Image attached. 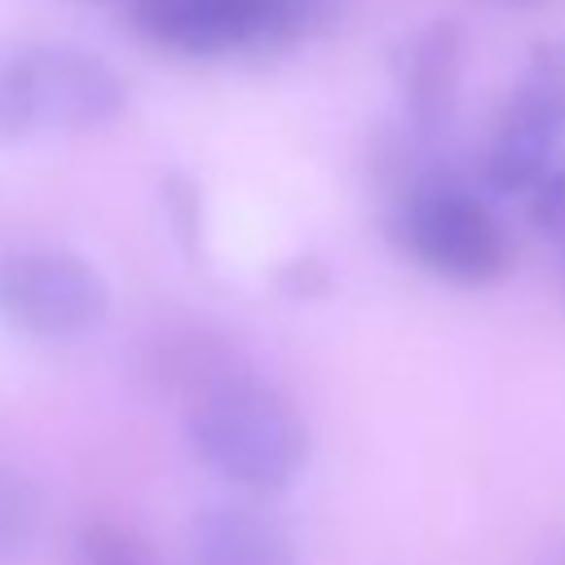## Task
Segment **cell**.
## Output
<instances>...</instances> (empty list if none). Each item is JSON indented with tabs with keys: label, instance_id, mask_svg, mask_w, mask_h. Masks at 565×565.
I'll return each mask as SVG.
<instances>
[{
	"label": "cell",
	"instance_id": "1",
	"mask_svg": "<svg viewBox=\"0 0 565 565\" xmlns=\"http://www.w3.org/2000/svg\"><path fill=\"white\" fill-rule=\"evenodd\" d=\"M185 441L207 472L252 499L282 494L309 463L305 419L252 371L190 402Z\"/></svg>",
	"mask_w": 565,
	"mask_h": 565
},
{
	"label": "cell",
	"instance_id": "2",
	"mask_svg": "<svg viewBox=\"0 0 565 565\" xmlns=\"http://www.w3.org/2000/svg\"><path fill=\"white\" fill-rule=\"evenodd\" d=\"M128 106L124 75L75 44H31L0 62V141L102 128Z\"/></svg>",
	"mask_w": 565,
	"mask_h": 565
},
{
	"label": "cell",
	"instance_id": "3",
	"mask_svg": "<svg viewBox=\"0 0 565 565\" xmlns=\"http://www.w3.org/2000/svg\"><path fill=\"white\" fill-rule=\"evenodd\" d=\"M388 234L428 274L463 287L494 282L508 269V238L490 203L477 190L433 172L393 194Z\"/></svg>",
	"mask_w": 565,
	"mask_h": 565
},
{
	"label": "cell",
	"instance_id": "4",
	"mask_svg": "<svg viewBox=\"0 0 565 565\" xmlns=\"http://www.w3.org/2000/svg\"><path fill=\"white\" fill-rule=\"evenodd\" d=\"M110 309V282L79 252H18L0 260V318L31 340L88 335Z\"/></svg>",
	"mask_w": 565,
	"mask_h": 565
},
{
	"label": "cell",
	"instance_id": "5",
	"mask_svg": "<svg viewBox=\"0 0 565 565\" xmlns=\"http://www.w3.org/2000/svg\"><path fill=\"white\" fill-rule=\"evenodd\" d=\"M132 26L185 57H221L230 49H278L269 0H141Z\"/></svg>",
	"mask_w": 565,
	"mask_h": 565
},
{
	"label": "cell",
	"instance_id": "6",
	"mask_svg": "<svg viewBox=\"0 0 565 565\" xmlns=\"http://www.w3.org/2000/svg\"><path fill=\"white\" fill-rule=\"evenodd\" d=\"M565 132V115L525 79L508 93L494 132L477 159V177L490 194H534L539 181L556 168V146Z\"/></svg>",
	"mask_w": 565,
	"mask_h": 565
},
{
	"label": "cell",
	"instance_id": "7",
	"mask_svg": "<svg viewBox=\"0 0 565 565\" xmlns=\"http://www.w3.org/2000/svg\"><path fill=\"white\" fill-rule=\"evenodd\" d=\"M463 71V26L455 18H433L411 31L393 53V84L402 93L406 124L419 137H437L450 124Z\"/></svg>",
	"mask_w": 565,
	"mask_h": 565
},
{
	"label": "cell",
	"instance_id": "8",
	"mask_svg": "<svg viewBox=\"0 0 565 565\" xmlns=\"http://www.w3.org/2000/svg\"><path fill=\"white\" fill-rule=\"evenodd\" d=\"M190 565H296L287 525L256 503H212L190 530Z\"/></svg>",
	"mask_w": 565,
	"mask_h": 565
},
{
	"label": "cell",
	"instance_id": "9",
	"mask_svg": "<svg viewBox=\"0 0 565 565\" xmlns=\"http://www.w3.org/2000/svg\"><path fill=\"white\" fill-rule=\"evenodd\" d=\"M150 366H154V375H159L168 388L185 393L190 402L203 397V393H212V388H221L225 380L247 375L238 349H234L225 335H216V331H194V327H185V331H177L172 340H163V344L154 349V362H150Z\"/></svg>",
	"mask_w": 565,
	"mask_h": 565
},
{
	"label": "cell",
	"instance_id": "10",
	"mask_svg": "<svg viewBox=\"0 0 565 565\" xmlns=\"http://www.w3.org/2000/svg\"><path fill=\"white\" fill-rule=\"evenodd\" d=\"M40 525V499L22 472L0 463V561H13L31 547Z\"/></svg>",
	"mask_w": 565,
	"mask_h": 565
},
{
	"label": "cell",
	"instance_id": "11",
	"mask_svg": "<svg viewBox=\"0 0 565 565\" xmlns=\"http://www.w3.org/2000/svg\"><path fill=\"white\" fill-rule=\"evenodd\" d=\"M75 565H150V556L124 525L93 516L75 530Z\"/></svg>",
	"mask_w": 565,
	"mask_h": 565
},
{
	"label": "cell",
	"instance_id": "12",
	"mask_svg": "<svg viewBox=\"0 0 565 565\" xmlns=\"http://www.w3.org/2000/svg\"><path fill=\"white\" fill-rule=\"evenodd\" d=\"M530 221H534V230H539L547 243H556V252L565 256V163H556V168L539 181V190L530 194Z\"/></svg>",
	"mask_w": 565,
	"mask_h": 565
},
{
	"label": "cell",
	"instance_id": "13",
	"mask_svg": "<svg viewBox=\"0 0 565 565\" xmlns=\"http://www.w3.org/2000/svg\"><path fill=\"white\" fill-rule=\"evenodd\" d=\"M274 4V31H278V49L318 31L322 22H331L340 13L344 0H269Z\"/></svg>",
	"mask_w": 565,
	"mask_h": 565
},
{
	"label": "cell",
	"instance_id": "14",
	"mask_svg": "<svg viewBox=\"0 0 565 565\" xmlns=\"http://www.w3.org/2000/svg\"><path fill=\"white\" fill-rule=\"evenodd\" d=\"M525 84L539 88V93L565 115V40H539V44L530 49Z\"/></svg>",
	"mask_w": 565,
	"mask_h": 565
},
{
	"label": "cell",
	"instance_id": "15",
	"mask_svg": "<svg viewBox=\"0 0 565 565\" xmlns=\"http://www.w3.org/2000/svg\"><path fill=\"white\" fill-rule=\"evenodd\" d=\"M163 203H168V212H172L177 234H181L185 243L199 238V185H194L190 177H168V185H163Z\"/></svg>",
	"mask_w": 565,
	"mask_h": 565
},
{
	"label": "cell",
	"instance_id": "16",
	"mask_svg": "<svg viewBox=\"0 0 565 565\" xmlns=\"http://www.w3.org/2000/svg\"><path fill=\"white\" fill-rule=\"evenodd\" d=\"M278 287H287L291 296H318L322 287H327V274L313 265V260H291L282 274H278Z\"/></svg>",
	"mask_w": 565,
	"mask_h": 565
},
{
	"label": "cell",
	"instance_id": "17",
	"mask_svg": "<svg viewBox=\"0 0 565 565\" xmlns=\"http://www.w3.org/2000/svg\"><path fill=\"white\" fill-rule=\"evenodd\" d=\"M93 4H128V9H132V4H141V0H93Z\"/></svg>",
	"mask_w": 565,
	"mask_h": 565
},
{
	"label": "cell",
	"instance_id": "18",
	"mask_svg": "<svg viewBox=\"0 0 565 565\" xmlns=\"http://www.w3.org/2000/svg\"><path fill=\"white\" fill-rule=\"evenodd\" d=\"M561 260H565V256H561Z\"/></svg>",
	"mask_w": 565,
	"mask_h": 565
}]
</instances>
